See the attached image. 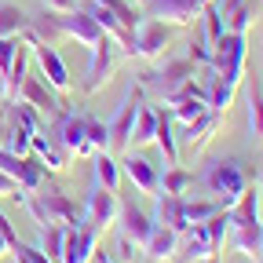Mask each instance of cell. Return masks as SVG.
<instances>
[{
    "instance_id": "obj_32",
    "label": "cell",
    "mask_w": 263,
    "mask_h": 263,
    "mask_svg": "<svg viewBox=\"0 0 263 263\" xmlns=\"http://www.w3.org/2000/svg\"><path fill=\"white\" fill-rule=\"evenodd\" d=\"M256 8H259V0H241V4L227 15V29L230 33H249V26L256 18Z\"/></svg>"
},
{
    "instance_id": "obj_43",
    "label": "cell",
    "mask_w": 263,
    "mask_h": 263,
    "mask_svg": "<svg viewBox=\"0 0 263 263\" xmlns=\"http://www.w3.org/2000/svg\"><path fill=\"white\" fill-rule=\"evenodd\" d=\"M139 4H143V0H139Z\"/></svg>"
},
{
    "instance_id": "obj_9",
    "label": "cell",
    "mask_w": 263,
    "mask_h": 263,
    "mask_svg": "<svg viewBox=\"0 0 263 263\" xmlns=\"http://www.w3.org/2000/svg\"><path fill=\"white\" fill-rule=\"evenodd\" d=\"M139 99H143V91L132 84V88L124 91V99H121V106H117L114 121L106 124V132H110V154H128L132 121H136V106H139Z\"/></svg>"
},
{
    "instance_id": "obj_37",
    "label": "cell",
    "mask_w": 263,
    "mask_h": 263,
    "mask_svg": "<svg viewBox=\"0 0 263 263\" xmlns=\"http://www.w3.org/2000/svg\"><path fill=\"white\" fill-rule=\"evenodd\" d=\"M139 252H143V249H139L136 241L121 234V241H117V263H136V259H139Z\"/></svg>"
},
{
    "instance_id": "obj_4",
    "label": "cell",
    "mask_w": 263,
    "mask_h": 263,
    "mask_svg": "<svg viewBox=\"0 0 263 263\" xmlns=\"http://www.w3.org/2000/svg\"><path fill=\"white\" fill-rule=\"evenodd\" d=\"M172 37H176V26L143 15V18L136 22V29H132V51H128V55H132V59H146V62H154V59H161L164 48L172 44Z\"/></svg>"
},
{
    "instance_id": "obj_44",
    "label": "cell",
    "mask_w": 263,
    "mask_h": 263,
    "mask_svg": "<svg viewBox=\"0 0 263 263\" xmlns=\"http://www.w3.org/2000/svg\"><path fill=\"white\" fill-rule=\"evenodd\" d=\"M259 223H263V219H259Z\"/></svg>"
},
{
    "instance_id": "obj_39",
    "label": "cell",
    "mask_w": 263,
    "mask_h": 263,
    "mask_svg": "<svg viewBox=\"0 0 263 263\" xmlns=\"http://www.w3.org/2000/svg\"><path fill=\"white\" fill-rule=\"evenodd\" d=\"M73 8H77V0H44V11H55V15L73 11Z\"/></svg>"
},
{
    "instance_id": "obj_36",
    "label": "cell",
    "mask_w": 263,
    "mask_h": 263,
    "mask_svg": "<svg viewBox=\"0 0 263 263\" xmlns=\"http://www.w3.org/2000/svg\"><path fill=\"white\" fill-rule=\"evenodd\" d=\"M0 197H11V201H26V190L4 172V168H0Z\"/></svg>"
},
{
    "instance_id": "obj_12",
    "label": "cell",
    "mask_w": 263,
    "mask_h": 263,
    "mask_svg": "<svg viewBox=\"0 0 263 263\" xmlns=\"http://www.w3.org/2000/svg\"><path fill=\"white\" fill-rule=\"evenodd\" d=\"M194 59L190 55H183V59H168L164 66H157V70H150L146 77H143V84H154L161 95H168V91H176L183 81H190L194 77Z\"/></svg>"
},
{
    "instance_id": "obj_40",
    "label": "cell",
    "mask_w": 263,
    "mask_h": 263,
    "mask_svg": "<svg viewBox=\"0 0 263 263\" xmlns=\"http://www.w3.org/2000/svg\"><path fill=\"white\" fill-rule=\"evenodd\" d=\"M212 4H216V11H219V15H223V22H227V15L234 11V8L241 4V0H212Z\"/></svg>"
},
{
    "instance_id": "obj_13",
    "label": "cell",
    "mask_w": 263,
    "mask_h": 263,
    "mask_svg": "<svg viewBox=\"0 0 263 263\" xmlns=\"http://www.w3.org/2000/svg\"><path fill=\"white\" fill-rule=\"evenodd\" d=\"M15 103H26V106H33L37 114H62V99L55 95V88H48L41 77H29L26 73V81H22V88H18V99Z\"/></svg>"
},
{
    "instance_id": "obj_14",
    "label": "cell",
    "mask_w": 263,
    "mask_h": 263,
    "mask_svg": "<svg viewBox=\"0 0 263 263\" xmlns=\"http://www.w3.org/2000/svg\"><path fill=\"white\" fill-rule=\"evenodd\" d=\"M241 84H245V103H249V136H252V143L263 146V84H259L256 66H252V70L245 66Z\"/></svg>"
},
{
    "instance_id": "obj_35",
    "label": "cell",
    "mask_w": 263,
    "mask_h": 263,
    "mask_svg": "<svg viewBox=\"0 0 263 263\" xmlns=\"http://www.w3.org/2000/svg\"><path fill=\"white\" fill-rule=\"evenodd\" d=\"M11 252H15V259H18V263H51L41 249H29V245H22V241H15V245H11Z\"/></svg>"
},
{
    "instance_id": "obj_42",
    "label": "cell",
    "mask_w": 263,
    "mask_h": 263,
    "mask_svg": "<svg viewBox=\"0 0 263 263\" xmlns=\"http://www.w3.org/2000/svg\"><path fill=\"white\" fill-rule=\"evenodd\" d=\"M0 146H4V128H0Z\"/></svg>"
},
{
    "instance_id": "obj_1",
    "label": "cell",
    "mask_w": 263,
    "mask_h": 263,
    "mask_svg": "<svg viewBox=\"0 0 263 263\" xmlns=\"http://www.w3.org/2000/svg\"><path fill=\"white\" fill-rule=\"evenodd\" d=\"M245 66H249V37L245 33H223V37L212 44V59H209V70H212V84H209V110L227 117L230 103L241 88L245 77Z\"/></svg>"
},
{
    "instance_id": "obj_38",
    "label": "cell",
    "mask_w": 263,
    "mask_h": 263,
    "mask_svg": "<svg viewBox=\"0 0 263 263\" xmlns=\"http://www.w3.org/2000/svg\"><path fill=\"white\" fill-rule=\"evenodd\" d=\"M190 59H194V62H201V66H209V59H212V48H209L201 37H194V41H190Z\"/></svg>"
},
{
    "instance_id": "obj_7",
    "label": "cell",
    "mask_w": 263,
    "mask_h": 263,
    "mask_svg": "<svg viewBox=\"0 0 263 263\" xmlns=\"http://www.w3.org/2000/svg\"><path fill=\"white\" fill-rule=\"evenodd\" d=\"M66 157H88L95 154L91 143H88V128H84V117L70 114V110H62L59 121H55V139H51Z\"/></svg>"
},
{
    "instance_id": "obj_5",
    "label": "cell",
    "mask_w": 263,
    "mask_h": 263,
    "mask_svg": "<svg viewBox=\"0 0 263 263\" xmlns=\"http://www.w3.org/2000/svg\"><path fill=\"white\" fill-rule=\"evenodd\" d=\"M128 51L114 41V37H99V44H91V62H88V81H84V91L88 95H95L99 88H103L110 77H114V70L121 66V59H124Z\"/></svg>"
},
{
    "instance_id": "obj_24",
    "label": "cell",
    "mask_w": 263,
    "mask_h": 263,
    "mask_svg": "<svg viewBox=\"0 0 263 263\" xmlns=\"http://www.w3.org/2000/svg\"><path fill=\"white\" fill-rule=\"evenodd\" d=\"M26 73H29V44H18L15 62H11V70H8V77H4V95H8V103H15V99H18V88H22Z\"/></svg>"
},
{
    "instance_id": "obj_8",
    "label": "cell",
    "mask_w": 263,
    "mask_h": 263,
    "mask_svg": "<svg viewBox=\"0 0 263 263\" xmlns=\"http://www.w3.org/2000/svg\"><path fill=\"white\" fill-rule=\"evenodd\" d=\"M209 0H143V15L157 18V22H168V26H190L197 22V15L205 11Z\"/></svg>"
},
{
    "instance_id": "obj_28",
    "label": "cell",
    "mask_w": 263,
    "mask_h": 263,
    "mask_svg": "<svg viewBox=\"0 0 263 263\" xmlns=\"http://www.w3.org/2000/svg\"><path fill=\"white\" fill-rule=\"evenodd\" d=\"M205 114H209V95H186V99H179V103L172 106V117L179 124H194Z\"/></svg>"
},
{
    "instance_id": "obj_6",
    "label": "cell",
    "mask_w": 263,
    "mask_h": 263,
    "mask_svg": "<svg viewBox=\"0 0 263 263\" xmlns=\"http://www.w3.org/2000/svg\"><path fill=\"white\" fill-rule=\"evenodd\" d=\"M26 44H29V55L37 59V66H41V81H44L48 88H55L59 95H62V91H70V70H66L62 55H59L48 41L33 37L29 29H26Z\"/></svg>"
},
{
    "instance_id": "obj_33",
    "label": "cell",
    "mask_w": 263,
    "mask_h": 263,
    "mask_svg": "<svg viewBox=\"0 0 263 263\" xmlns=\"http://www.w3.org/2000/svg\"><path fill=\"white\" fill-rule=\"evenodd\" d=\"M84 128H88V143H91V150H110V132H106V121H99V117H84Z\"/></svg>"
},
{
    "instance_id": "obj_27",
    "label": "cell",
    "mask_w": 263,
    "mask_h": 263,
    "mask_svg": "<svg viewBox=\"0 0 263 263\" xmlns=\"http://www.w3.org/2000/svg\"><path fill=\"white\" fill-rule=\"evenodd\" d=\"M29 22H33V18H29L18 4H8V0L0 4V37H18V33L29 29Z\"/></svg>"
},
{
    "instance_id": "obj_31",
    "label": "cell",
    "mask_w": 263,
    "mask_h": 263,
    "mask_svg": "<svg viewBox=\"0 0 263 263\" xmlns=\"http://www.w3.org/2000/svg\"><path fill=\"white\" fill-rule=\"evenodd\" d=\"M227 205L219 201V197H212V201H186L183 197V216H186V223H205V219H212L216 212H223Z\"/></svg>"
},
{
    "instance_id": "obj_10",
    "label": "cell",
    "mask_w": 263,
    "mask_h": 263,
    "mask_svg": "<svg viewBox=\"0 0 263 263\" xmlns=\"http://www.w3.org/2000/svg\"><path fill=\"white\" fill-rule=\"evenodd\" d=\"M117 216H121V197H117V190H106V186L95 183L91 194H88V201H84V223L106 230V227L117 223Z\"/></svg>"
},
{
    "instance_id": "obj_34",
    "label": "cell",
    "mask_w": 263,
    "mask_h": 263,
    "mask_svg": "<svg viewBox=\"0 0 263 263\" xmlns=\"http://www.w3.org/2000/svg\"><path fill=\"white\" fill-rule=\"evenodd\" d=\"M15 51H18V37H0V77H8Z\"/></svg>"
},
{
    "instance_id": "obj_21",
    "label": "cell",
    "mask_w": 263,
    "mask_h": 263,
    "mask_svg": "<svg viewBox=\"0 0 263 263\" xmlns=\"http://www.w3.org/2000/svg\"><path fill=\"white\" fill-rule=\"evenodd\" d=\"M176 249H179V234L176 230H168V227H154V234H150V241L143 245V252H146V259H154V263H164V259H172L176 256Z\"/></svg>"
},
{
    "instance_id": "obj_41",
    "label": "cell",
    "mask_w": 263,
    "mask_h": 263,
    "mask_svg": "<svg viewBox=\"0 0 263 263\" xmlns=\"http://www.w3.org/2000/svg\"><path fill=\"white\" fill-rule=\"evenodd\" d=\"M91 263H117V259H110L106 252H95V256H91Z\"/></svg>"
},
{
    "instance_id": "obj_18",
    "label": "cell",
    "mask_w": 263,
    "mask_h": 263,
    "mask_svg": "<svg viewBox=\"0 0 263 263\" xmlns=\"http://www.w3.org/2000/svg\"><path fill=\"white\" fill-rule=\"evenodd\" d=\"M227 234L234 241V249L249 259H263V223H227Z\"/></svg>"
},
{
    "instance_id": "obj_2",
    "label": "cell",
    "mask_w": 263,
    "mask_h": 263,
    "mask_svg": "<svg viewBox=\"0 0 263 263\" xmlns=\"http://www.w3.org/2000/svg\"><path fill=\"white\" fill-rule=\"evenodd\" d=\"M26 209H29V216L37 219V227L44 230V227H51V223H59V227H81L84 223V209L73 201L70 194H62V190H48V194H26V201H22Z\"/></svg>"
},
{
    "instance_id": "obj_11",
    "label": "cell",
    "mask_w": 263,
    "mask_h": 263,
    "mask_svg": "<svg viewBox=\"0 0 263 263\" xmlns=\"http://www.w3.org/2000/svg\"><path fill=\"white\" fill-rule=\"evenodd\" d=\"M99 238H103V230L91 227V223L70 227L66 230V249H62L59 263H91V256L99 252Z\"/></svg>"
},
{
    "instance_id": "obj_15",
    "label": "cell",
    "mask_w": 263,
    "mask_h": 263,
    "mask_svg": "<svg viewBox=\"0 0 263 263\" xmlns=\"http://www.w3.org/2000/svg\"><path fill=\"white\" fill-rule=\"evenodd\" d=\"M121 176L136 186L139 194H157V164H150L146 157H139V154H124L121 157Z\"/></svg>"
},
{
    "instance_id": "obj_25",
    "label": "cell",
    "mask_w": 263,
    "mask_h": 263,
    "mask_svg": "<svg viewBox=\"0 0 263 263\" xmlns=\"http://www.w3.org/2000/svg\"><path fill=\"white\" fill-rule=\"evenodd\" d=\"M33 154H37V161H41V168H48V172H62L66 168V161H70V157H66L51 139H44L41 136V132H37V136H33V146H29Z\"/></svg>"
},
{
    "instance_id": "obj_19",
    "label": "cell",
    "mask_w": 263,
    "mask_h": 263,
    "mask_svg": "<svg viewBox=\"0 0 263 263\" xmlns=\"http://www.w3.org/2000/svg\"><path fill=\"white\" fill-rule=\"evenodd\" d=\"M157 197V216H154V223H161V227H168V230H176V234H183V230L190 227L186 223V216H183V197H176V194H154Z\"/></svg>"
},
{
    "instance_id": "obj_26",
    "label": "cell",
    "mask_w": 263,
    "mask_h": 263,
    "mask_svg": "<svg viewBox=\"0 0 263 263\" xmlns=\"http://www.w3.org/2000/svg\"><path fill=\"white\" fill-rule=\"evenodd\" d=\"M190 183H194V172L183 168V164H168L164 176H157V190L161 194H176V197H183L190 190Z\"/></svg>"
},
{
    "instance_id": "obj_23",
    "label": "cell",
    "mask_w": 263,
    "mask_h": 263,
    "mask_svg": "<svg viewBox=\"0 0 263 263\" xmlns=\"http://www.w3.org/2000/svg\"><path fill=\"white\" fill-rule=\"evenodd\" d=\"M154 143L164 154V164H179V143H176V132H172V117L157 110V132H154Z\"/></svg>"
},
{
    "instance_id": "obj_29",
    "label": "cell",
    "mask_w": 263,
    "mask_h": 263,
    "mask_svg": "<svg viewBox=\"0 0 263 263\" xmlns=\"http://www.w3.org/2000/svg\"><path fill=\"white\" fill-rule=\"evenodd\" d=\"M66 230H70V227H59V223H51V227H44L41 230V252L51 259V263H59L62 259V249H66Z\"/></svg>"
},
{
    "instance_id": "obj_17",
    "label": "cell",
    "mask_w": 263,
    "mask_h": 263,
    "mask_svg": "<svg viewBox=\"0 0 263 263\" xmlns=\"http://www.w3.org/2000/svg\"><path fill=\"white\" fill-rule=\"evenodd\" d=\"M117 227H121V234H124V238H132V241L143 249V245L150 241V234H154V227H157V223H154V216H146L143 209H136V205L128 201V205H121Z\"/></svg>"
},
{
    "instance_id": "obj_20",
    "label": "cell",
    "mask_w": 263,
    "mask_h": 263,
    "mask_svg": "<svg viewBox=\"0 0 263 263\" xmlns=\"http://www.w3.org/2000/svg\"><path fill=\"white\" fill-rule=\"evenodd\" d=\"M154 132H157V110L146 103V99H139V106H136V121H132V139H128V150H132V146H150V143H154Z\"/></svg>"
},
{
    "instance_id": "obj_16",
    "label": "cell",
    "mask_w": 263,
    "mask_h": 263,
    "mask_svg": "<svg viewBox=\"0 0 263 263\" xmlns=\"http://www.w3.org/2000/svg\"><path fill=\"white\" fill-rule=\"evenodd\" d=\"M223 124V117L219 114H205L201 121H194V124H183V136H176V143H179V157L183 154H197V150H201L212 136H216V128Z\"/></svg>"
},
{
    "instance_id": "obj_30",
    "label": "cell",
    "mask_w": 263,
    "mask_h": 263,
    "mask_svg": "<svg viewBox=\"0 0 263 263\" xmlns=\"http://www.w3.org/2000/svg\"><path fill=\"white\" fill-rule=\"evenodd\" d=\"M91 4H99V8H106L121 26H128V29H136V22L143 18V8H136L132 0H91Z\"/></svg>"
},
{
    "instance_id": "obj_22",
    "label": "cell",
    "mask_w": 263,
    "mask_h": 263,
    "mask_svg": "<svg viewBox=\"0 0 263 263\" xmlns=\"http://www.w3.org/2000/svg\"><path fill=\"white\" fill-rule=\"evenodd\" d=\"M95 161V183L99 186H106V190H117L121 186V161H117V154H110V150H95L91 154Z\"/></svg>"
},
{
    "instance_id": "obj_3",
    "label": "cell",
    "mask_w": 263,
    "mask_h": 263,
    "mask_svg": "<svg viewBox=\"0 0 263 263\" xmlns=\"http://www.w3.org/2000/svg\"><path fill=\"white\" fill-rule=\"evenodd\" d=\"M201 183L209 186V194H216L223 205H234L238 194L249 186V168L238 161V157H216L205 164L201 172Z\"/></svg>"
}]
</instances>
